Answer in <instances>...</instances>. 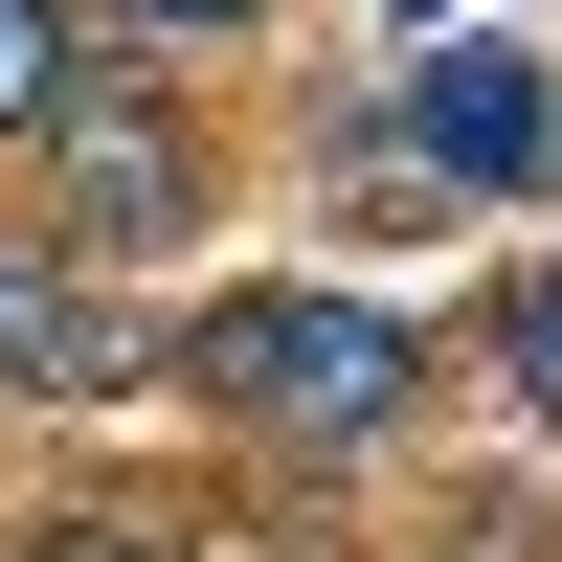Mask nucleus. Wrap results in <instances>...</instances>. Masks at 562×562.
Here are the masks:
<instances>
[{"mask_svg":"<svg viewBox=\"0 0 562 562\" xmlns=\"http://www.w3.org/2000/svg\"><path fill=\"white\" fill-rule=\"evenodd\" d=\"M450 383H473V360H450L405 293H338V270H225V293L158 315V405H203V428L248 450V473H293V495L428 450Z\"/></svg>","mask_w":562,"mask_h":562,"instance_id":"nucleus-1","label":"nucleus"},{"mask_svg":"<svg viewBox=\"0 0 562 562\" xmlns=\"http://www.w3.org/2000/svg\"><path fill=\"white\" fill-rule=\"evenodd\" d=\"M473 383L562 450V248H495V270H473Z\"/></svg>","mask_w":562,"mask_h":562,"instance_id":"nucleus-5","label":"nucleus"},{"mask_svg":"<svg viewBox=\"0 0 562 562\" xmlns=\"http://www.w3.org/2000/svg\"><path fill=\"white\" fill-rule=\"evenodd\" d=\"M68 68H90V23H68V0H0V158L45 135V90H68Z\"/></svg>","mask_w":562,"mask_h":562,"instance_id":"nucleus-9","label":"nucleus"},{"mask_svg":"<svg viewBox=\"0 0 562 562\" xmlns=\"http://www.w3.org/2000/svg\"><path fill=\"white\" fill-rule=\"evenodd\" d=\"M225 203H248V135L203 113V68H135V45H90V68L45 90V135H23V248L113 270V293L203 270Z\"/></svg>","mask_w":562,"mask_h":562,"instance_id":"nucleus-2","label":"nucleus"},{"mask_svg":"<svg viewBox=\"0 0 562 562\" xmlns=\"http://www.w3.org/2000/svg\"><path fill=\"white\" fill-rule=\"evenodd\" d=\"M540 90H562V45H518V23H405L383 68H360V113H383V158L428 180L450 225H518L540 203Z\"/></svg>","mask_w":562,"mask_h":562,"instance_id":"nucleus-3","label":"nucleus"},{"mask_svg":"<svg viewBox=\"0 0 562 562\" xmlns=\"http://www.w3.org/2000/svg\"><path fill=\"white\" fill-rule=\"evenodd\" d=\"M0 562H180V495L90 473V495H45V518H0Z\"/></svg>","mask_w":562,"mask_h":562,"instance_id":"nucleus-6","label":"nucleus"},{"mask_svg":"<svg viewBox=\"0 0 562 562\" xmlns=\"http://www.w3.org/2000/svg\"><path fill=\"white\" fill-rule=\"evenodd\" d=\"M90 45H135V68H225V45H270L293 0H68Z\"/></svg>","mask_w":562,"mask_h":562,"instance_id":"nucleus-8","label":"nucleus"},{"mask_svg":"<svg viewBox=\"0 0 562 562\" xmlns=\"http://www.w3.org/2000/svg\"><path fill=\"white\" fill-rule=\"evenodd\" d=\"M180 562H338V518H315L293 473H203L180 495Z\"/></svg>","mask_w":562,"mask_h":562,"instance_id":"nucleus-7","label":"nucleus"},{"mask_svg":"<svg viewBox=\"0 0 562 562\" xmlns=\"http://www.w3.org/2000/svg\"><path fill=\"white\" fill-rule=\"evenodd\" d=\"M0 405H158V293H113V270H68V248H23L0 225Z\"/></svg>","mask_w":562,"mask_h":562,"instance_id":"nucleus-4","label":"nucleus"}]
</instances>
